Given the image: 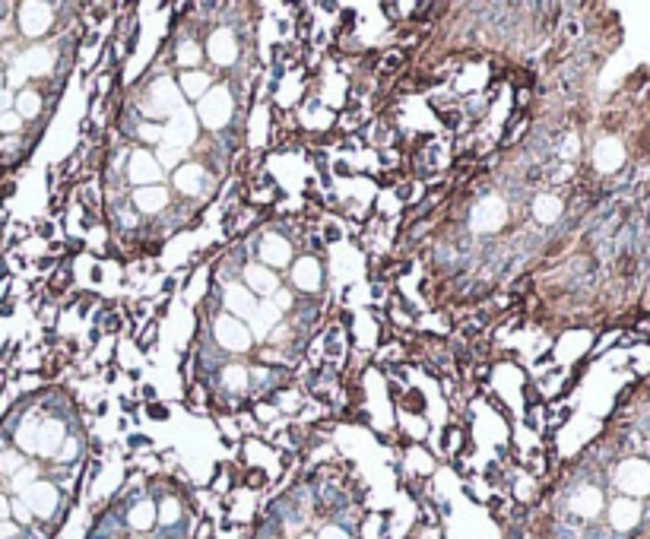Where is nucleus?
Masks as SVG:
<instances>
[{"label": "nucleus", "instance_id": "nucleus-1", "mask_svg": "<svg viewBox=\"0 0 650 539\" xmlns=\"http://www.w3.org/2000/svg\"><path fill=\"white\" fill-rule=\"evenodd\" d=\"M235 115H238V99H235V89L232 86H222L216 83L207 96H203L197 105H194V118L197 124L207 130V134L219 137L222 130H229L235 124Z\"/></svg>", "mask_w": 650, "mask_h": 539}, {"label": "nucleus", "instance_id": "nucleus-2", "mask_svg": "<svg viewBox=\"0 0 650 539\" xmlns=\"http://www.w3.org/2000/svg\"><path fill=\"white\" fill-rule=\"evenodd\" d=\"M207 337L213 340L216 352H222L226 359H241L254 349V337H251L248 324L232 318V314H226V311H216L210 318Z\"/></svg>", "mask_w": 650, "mask_h": 539}, {"label": "nucleus", "instance_id": "nucleus-3", "mask_svg": "<svg viewBox=\"0 0 650 539\" xmlns=\"http://www.w3.org/2000/svg\"><path fill=\"white\" fill-rule=\"evenodd\" d=\"M20 501L32 511L35 524H39V530H42L45 536H48V527H51L54 520L61 517V511H64V492H61L58 482H51L48 476L35 479L32 486L20 495Z\"/></svg>", "mask_w": 650, "mask_h": 539}, {"label": "nucleus", "instance_id": "nucleus-4", "mask_svg": "<svg viewBox=\"0 0 650 539\" xmlns=\"http://www.w3.org/2000/svg\"><path fill=\"white\" fill-rule=\"evenodd\" d=\"M254 254H257V264L270 267L273 273L280 270H289L292 260H295V241L286 229H276V226H267L254 238Z\"/></svg>", "mask_w": 650, "mask_h": 539}, {"label": "nucleus", "instance_id": "nucleus-5", "mask_svg": "<svg viewBox=\"0 0 650 539\" xmlns=\"http://www.w3.org/2000/svg\"><path fill=\"white\" fill-rule=\"evenodd\" d=\"M286 280L292 292L302 295H318L327 286V267L318 254H299L292 260V267L286 270Z\"/></svg>", "mask_w": 650, "mask_h": 539}, {"label": "nucleus", "instance_id": "nucleus-6", "mask_svg": "<svg viewBox=\"0 0 650 539\" xmlns=\"http://www.w3.org/2000/svg\"><path fill=\"white\" fill-rule=\"evenodd\" d=\"M169 188H175L181 197H188V200L210 197L216 188V175L203 162H181L169 178Z\"/></svg>", "mask_w": 650, "mask_h": 539}, {"label": "nucleus", "instance_id": "nucleus-7", "mask_svg": "<svg viewBox=\"0 0 650 539\" xmlns=\"http://www.w3.org/2000/svg\"><path fill=\"white\" fill-rule=\"evenodd\" d=\"M124 181L130 184V188H153V184H165V172L156 162V153L146 150V146H134V150L127 153V162H124Z\"/></svg>", "mask_w": 650, "mask_h": 539}, {"label": "nucleus", "instance_id": "nucleus-8", "mask_svg": "<svg viewBox=\"0 0 650 539\" xmlns=\"http://www.w3.org/2000/svg\"><path fill=\"white\" fill-rule=\"evenodd\" d=\"M203 58H210L213 67L232 70L241 58V39L232 26H216L210 29L207 42H203Z\"/></svg>", "mask_w": 650, "mask_h": 539}, {"label": "nucleus", "instance_id": "nucleus-9", "mask_svg": "<svg viewBox=\"0 0 650 539\" xmlns=\"http://www.w3.org/2000/svg\"><path fill=\"white\" fill-rule=\"evenodd\" d=\"M61 7H54V4H20L16 7V29H20L23 39L35 42V39H45V35L58 26V13Z\"/></svg>", "mask_w": 650, "mask_h": 539}, {"label": "nucleus", "instance_id": "nucleus-10", "mask_svg": "<svg viewBox=\"0 0 650 539\" xmlns=\"http://www.w3.org/2000/svg\"><path fill=\"white\" fill-rule=\"evenodd\" d=\"M508 222V203L501 194H482L470 210V229L479 235H495Z\"/></svg>", "mask_w": 650, "mask_h": 539}, {"label": "nucleus", "instance_id": "nucleus-11", "mask_svg": "<svg viewBox=\"0 0 650 539\" xmlns=\"http://www.w3.org/2000/svg\"><path fill=\"white\" fill-rule=\"evenodd\" d=\"M172 188L169 184H153V188H134L127 194V203L134 207L137 216H150V219H162L172 207Z\"/></svg>", "mask_w": 650, "mask_h": 539}, {"label": "nucleus", "instance_id": "nucleus-12", "mask_svg": "<svg viewBox=\"0 0 650 539\" xmlns=\"http://www.w3.org/2000/svg\"><path fill=\"white\" fill-rule=\"evenodd\" d=\"M197 118H194V111L188 108H181L175 111V115L162 124V146H172V150H181V153H188L191 146L197 143Z\"/></svg>", "mask_w": 650, "mask_h": 539}, {"label": "nucleus", "instance_id": "nucleus-13", "mask_svg": "<svg viewBox=\"0 0 650 539\" xmlns=\"http://www.w3.org/2000/svg\"><path fill=\"white\" fill-rule=\"evenodd\" d=\"M124 520V530L146 536V533H156V498L150 492H140L127 501V508L121 511Z\"/></svg>", "mask_w": 650, "mask_h": 539}, {"label": "nucleus", "instance_id": "nucleus-14", "mask_svg": "<svg viewBox=\"0 0 650 539\" xmlns=\"http://www.w3.org/2000/svg\"><path fill=\"white\" fill-rule=\"evenodd\" d=\"M67 441V422L61 416H45L39 425V438H35V460L54 463Z\"/></svg>", "mask_w": 650, "mask_h": 539}, {"label": "nucleus", "instance_id": "nucleus-15", "mask_svg": "<svg viewBox=\"0 0 650 539\" xmlns=\"http://www.w3.org/2000/svg\"><path fill=\"white\" fill-rule=\"evenodd\" d=\"M222 305H226V314H232V318H238V321H251L254 318V311L260 308V299L257 295L241 283V280H229L226 286H222Z\"/></svg>", "mask_w": 650, "mask_h": 539}, {"label": "nucleus", "instance_id": "nucleus-16", "mask_svg": "<svg viewBox=\"0 0 650 539\" xmlns=\"http://www.w3.org/2000/svg\"><path fill=\"white\" fill-rule=\"evenodd\" d=\"M603 508H606L603 489H600V486H593V482H581V486L568 495V511H571L574 517H581V520L600 517Z\"/></svg>", "mask_w": 650, "mask_h": 539}, {"label": "nucleus", "instance_id": "nucleus-17", "mask_svg": "<svg viewBox=\"0 0 650 539\" xmlns=\"http://www.w3.org/2000/svg\"><path fill=\"white\" fill-rule=\"evenodd\" d=\"M188 524V511H184V501L175 492H165L156 501V530L162 536H172L175 530H184Z\"/></svg>", "mask_w": 650, "mask_h": 539}, {"label": "nucleus", "instance_id": "nucleus-18", "mask_svg": "<svg viewBox=\"0 0 650 539\" xmlns=\"http://www.w3.org/2000/svg\"><path fill=\"white\" fill-rule=\"evenodd\" d=\"M616 486L625 492V498H635L638 501L641 495L650 492V467H647V463H641V460L622 463L619 473H616Z\"/></svg>", "mask_w": 650, "mask_h": 539}, {"label": "nucleus", "instance_id": "nucleus-19", "mask_svg": "<svg viewBox=\"0 0 650 539\" xmlns=\"http://www.w3.org/2000/svg\"><path fill=\"white\" fill-rule=\"evenodd\" d=\"M238 280L245 283L257 299H270V295L283 286V280H280V273H273L270 267H264V264H245L238 270Z\"/></svg>", "mask_w": 650, "mask_h": 539}, {"label": "nucleus", "instance_id": "nucleus-20", "mask_svg": "<svg viewBox=\"0 0 650 539\" xmlns=\"http://www.w3.org/2000/svg\"><path fill=\"white\" fill-rule=\"evenodd\" d=\"M178 92H181V99L184 102H200L203 96H207V92L216 86V73L213 70H184V73H178Z\"/></svg>", "mask_w": 650, "mask_h": 539}, {"label": "nucleus", "instance_id": "nucleus-21", "mask_svg": "<svg viewBox=\"0 0 650 539\" xmlns=\"http://www.w3.org/2000/svg\"><path fill=\"white\" fill-rule=\"evenodd\" d=\"M644 520V508L635 498H616L609 505V527L616 533H635Z\"/></svg>", "mask_w": 650, "mask_h": 539}, {"label": "nucleus", "instance_id": "nucleus-22", "mask_svg": "<svg viewBox=\"0 0 650 539\" xmlns=\"http://www.w3.org/2000/svg\"><path fill=\"white\" fill-rule=\"evenodd\" d=\"M13 111L23 121H39L45 115V92H39L35 86H23L20 92H13Z\"/></svg>", "mask_w": 650, "mask_h": 539}, {"label": "nucleus", "instance_id": "nucleus-23", "mask_svg": "<svg viewBox=\"0 0 650 539\" xmlns=\"http://www.w3.org/2000/svg\"><path fill=\"white\" fill-rule=\"evenodd\" d=\"M530 210H533V219L540 222V226H555V222H559L562 213H565V200L559 194H552V191H543V194L533 197Z\"/></svg>", "mask_w": 650, "mask_h": 539}, {"label": "nucleus", "instance_id": "nucleus-24", "mask_svg": "<svg viewBox=\"0 0 650 539\" xmlns=\"http://www.w3.org/2000/svg\"><path fill=\"white\" fill-rule=\"evenodd\" d=\"M203 61V42H197L194 35H181L172 48V64L184 73V70H200Z\"/></svg>", "mask_w": 650, "mask_h": 539}, {"label": "nucleus", "instance_id": "nucleus-25", "mask_svg": "<svg viewBox=\"0 0 650 539\" xmlns=\"http://www.w3.org/2000/svg\"><path fill=\"white\" fill-rule=\"evenodd\" d=\"M283 324V314L276 311L267 299L260 302V308L254 311V318H251V337H270L273 333V327H280Z\"/></svg>", "mask_w": 650, "mask_h": 539}, {"label": "nucleus", "instance_id": "nucleus-26", "mask_svg": "<svg viewBox=\"0 0 650 539\" xmlns=\"http://www.w3.org/2000/svg\"><path fill=\"white\" fill-rule=\"evenodd\" d=\"M593 162H597V169L603 175H612V172H619V165H622V146L616 140H600L597 143V153H593Z\"/></svg>", "mask_w": 650, "mask_h": 539}, {"label": "nucleus", "instance_id": "nucleus-27", "mask_svg": "<svg viewBox=\"0 0 650 539\" xmlns=\"http://www.w3.org/2000/svg\"><path fill=\"white\" fill-rule=\"evenodd\" d=\"M314 539H359V536H356V530H349L343 520H327L324 527H318Z\"/></svg>", "mask_w": 650, "mask_h": 539}, {"label": "nucleus", "instance_id": "nucleus-28", "mask_svg": "<svg viewBox=\"0 0 650 539\" xmlns=\"http://www.w3.org/2000/svg\"><path fill=\"white\" fill-rule=\"evenodd\" d=\"M156 162L162 165V172H172V169H178L181 165V159H184V153L181 150H172V146H156Z\"/></svg>", "mask_w": 650, "mask_h": 539}, {"label": "nucleus", "instance_id": "nucleus-29", "mask_svg": "<svg viewBox=\"0 0 650 539\" xmlns=\"http://www.w3.org/2000/svg\"><path fill=\"white\" fill-rule=\"evenodd\" d=\"M26 127V121L16 115V111L10 108V111H4V115H0V134L4 137H13V134H20V130Z\"/></svg>", "mask_w": 650, "mask_h": 539}, {"label": "nucleus", "instance_id": "nucleus-30", "mask_svg": "<svg viewBox=\"0 0 650 539\" xmlns=\"http://www.w3.org/2000/svg\"><path fill=\"white\" fill-rule=\"evenodd\" d=\"M397 403H400V410H406V413H425V397L416 394V390H410V394L400 397Z\"/></svg>", "mask_w": 650, "mask_h": 539}, {"label": "nucleus", "instance_id": "nucleus-31", "mask_svg": "<svg viewBox=\"0 0 650 539\" xmlns=\"http://www.w3.org/2000/svg\"><path fill=\"white\" fill-rule=\"evenodd\" d=\"M156 340H159V324H156V321H150V327H143V333L137 337V349H140V352L153 349V346H156Z\"/></svg>", "mask_w": 650, "mask_h": 539}, {"label": "nucleus", "instance_id": "nucleus-32", "mask_svg": "<svg viewBox=\"0 0 650 539\" xmlns=\"http://www.w3.org/2000/svg\"><path fill=\"white\" fill-rule=\"evenodd\" d=\"M356 26H359V13H356V10H346V7H343V10H340V35L352 32Z\"/></svg>", "mask_w": 650, "mask_h": 539}, {"label": "nucleus", "instance_id": "nucleus-33", "mask_svg": "<svg viewBox=\"0 0 650 539\" xmlns=\"http://www.w3.org/2000/svg\"><path fill=\"white\" fill-rule=\"evenodd\" d=\"M397 200L400 203H413L416 200V181H403V184H397Z\"/></svg>", "mask_w": 650, "mask_h": 539}, {"label": "nucleus", "instance_id": "nucleus-34", "mask_svg": "<svg viewBox=\"0 0 650 539\" xmlns=\"http://www.w3.org/2000/svg\"><path fill=\"white\" fill-rule=\"evenodd\" d=\"M403 67V54L400 51H390L387 58H381V70L384 73H397Z\"/></svg>", "mask_w": 650, "mask_h": 539}, {"label": "nucleus", "instance_id": "nucleus-35", "mask_svg": "<svg viewBox=\"0 0 650 539\" xmlns=\"http://www.w3.org/2000/svg\"><path fill=\"white\" fill-rule=\"evenodd\" d=\"M441 121L448 124L451 130H457L463 124V111L460 108H448V111H441Z\"/></svg>", "mask_w": 650, "mask_h": 539}, {"label": "nucleus", "instance_id": "nucleus-36", "mask_svg": "<svg viewBox=\"0 0 650 539\" xmlns=\"http://www.w3.org/2000/svg\"><path fill=\"white\" fill-rule=\"evenodd\" d=\"M124 327V321H121V314H108L105 321H99V330L102 333H118Z\"/></svg>", "mask_w": 650, "mask_h": 539}, {"label": "nucleus", "instance_id": "nucleus-37", "mask_svg": "<svg viewBox=\"0 0 650 539\" xmlns=\"http://www.w3.org/2000/svg\"><path fill=\"white\" fill-rule=\"evenodd\" d=\"M146 416L150 419H169V410L162 403H146Z\"/></svg>", "mask_w": 650, "mask_h": 539}, {"label": "nucleus", "instance_id": "nucleus-38", "mask_svg": "<svg viewBox=\"0 0 650 539\" xmlns=\"http://www.w3.org/2000/svg\"><path fill=\"white\" fill-rule=\"evenodd\" d=\"M333 172H337L340 178H352V175H356V169H352V165H349L346 159H337V162H333Z\"/></svg>", "mask_w": 650, "mask_h": 539}, {"label": "nucleus", "instance_id": "nucleus-39", "mask_svg": "<svg viewBox=\"0 0 650 539\" xmlns=\"http://www.w3.org/2000/svg\"><path fill=\"white\" fill-rule=\"evenodd\" d=\"M340 238H343V229L333 226V222H327V226H324V245H327V241H340Z\"/></svg>", "mask_w": 650, "mask_h": 539}, {"label": "nucleus", "instance_id": "nucleus-40", "mask_svg": "<svg viewBox=\"0 0 650 539\" xmlns=\"http://www.w3.org/2000/svg\"><path fill=\"white\" fill-rule=\"evenodd\" d=\"M127 444H130V448H137V451H140V448H153V441L146 438V435H130Z\"/></svg>", "mask_w": 650, "mask_h": 539}, {"label": "nucleus", "instance_id": "nucleus-41", "mask_svg": "<svg viewBox=\"0 0 650 539\" xmlns=\"http://www.w3.org/2000/svg\"><path fill=\"white\" fill-rule=\"evenodd\" d=\"M324 356H327V359H340V356H343V343H327V346H324Z\"/></svg>", "mask_w": 650, "mask_h": 539}, {"label": "nucleus", "instance_id": "nucleus-42", "mask_svg": "<svg viewBox=\"0 0 650 539\" xmlns=\"http://www.w3.org/2000/svg\"><path fill=\"white\" fill-rule=\"evenodd\" d=\"M489 406H492V410H495L498 416H505V419L511 422V413H508V406H505V403H498L495 397H489Z\"/></svg>", "mask_w": 650, "mask_h": 539}, {"label": "nucleus", "instance_id": "nucleus-43", "mask_svg": "<svg viewBox=\"0 0 650 539\" xmlns=\"http://www.w3.org/2000/svg\"><path fill=\"white\" fill-rule=\"evenodd\" d=\"M140 397H143L146 403H156V387H153V384H143V387H140Z\"/></svg>", "mask_w": 650, "mask_h": 539}, {"label": "nucleus", "instance_id": "nucleus-44", "mask_svg": "<svg viewBox=\"0 0 650 539\" xmlns=\"http://www.w3.org/2000/svg\"><path fill=\"white\" fill-rule=\"evenodd\" d=\"M178 289V280L175 276H169V280H162V295H169V292H175Z\"/></svg>", "mask_w": 650, "mask_h": 539}, {"label": "nucleus", "instance_id": "nucleus-45", "mask_svg": "<svg viewBox=\"0 0 650 539\" xmlns=\"http://www.w3.org/2000/svg\"><path fill=\"white\" fill-rule=\"evenodd\" d=\"M39 235H42V238H51V235H54V226H51V222H42V226H39Z\"/></svg>", "mask_w": 650, "mask_h": 539}, {"label": "nucleus", "instance_id": "nucleus-46", "mask_svg": "<svg viewBox=\"0 0 650 539\" xmlns=\"http://www.w3.org/2000/svg\"><path fill=\"white\" fill-rule=\"evenodd\" d=\"M89 276H92V283H102V267H92Z\"/></svg>", "mask_w": 650, "mask_h": 539}, {"label": "nucleus", "instance_id": "nucleus-47", "mask_svg": "<svg viewBox=\"0 0 650 539\" xmlns=\"http://www.w3.org/2000/svg\"><path fill=\"white\" fill-rule=\"evenodd\" d=\"M295 539H314V533H308V530H305V533H299V536H295Z\"/></svg>", "mask_w": 650, "mask_h": 539}]
</instances>
